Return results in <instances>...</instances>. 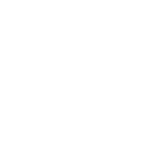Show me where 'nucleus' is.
<instances>
[]
</instances>
